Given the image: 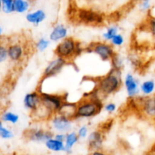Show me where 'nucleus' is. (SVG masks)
<instances>
[{"label":"nucleus","instance_id":"f257e3e1","mask_svg":"<svg viewBox=\"0 0 155 155\" xmlns=\"http://www.w3.org/2000/svg\"><path fill=\"white\" fill-rule=\"evenodd\" d=\"M104 108L103 100L97 95L95 91L88 93L80 101L76 103V110L74 120L89 119L97 116Z\"/></svg>","mask_w":155,"mask_h":155},{"label":"nucleus","instance_id":"f03ea898","mask_svg":"<svg viewBox=\"0 0 155 155\" xmlns=\"http://www.w3.org/2000/svg\"><path fill=\"white\" fill-rule=\"evenodd\" d=\"M123 85L122 72L111 69L107 74L96 80L94 90L102 100L118 92Z\"/></svg>","mask_w":155,"mask_h":155},{"label":"nucleus","instance_id":"7ed1b4c3","mask_svg":"<svg viewBox=\"0 0 155 155\" xmlns=\"http://www.w3.org/2000/svg\"><path fill=\"white\" fill-rule=\"evenodd\" d=\"M85 48L86 47H83L80 41L73 36H68L58 43L54 53V55L64 59L69 64L84 52Z\"/></svg>","mask_w":155,"mask_h":155},{"label":"nucleus","instance_id":"20e7f679","mask_svg":"<svg viewBox=\"0 0 155 155\" xmlns=\"http://www.w3.org/2000/svg\"><path fill=\"white\" fill-rule=\"evenodd\" d=\"M67 101L66 95L41 92V107L51 117L59 113L62 106Z\"/></svg>","mask_w":155,"mask_h":155},{"label":"nucleus","instance_id":"39448f33","mask_svg":"<svg viewBox=\"0 0 155 155\" xmlns=\"http://www.w3.org/2000/svg\"><path fill=\"white\" fill-rule=\"evenodd\" d=\"M77 21L89 26H100L104 24L105 17L98 11L93 8H79L75 12Z\"/></svg>","mask_w":155,"mask_h":155},{"label":"nucleus","instance_id":"423d86ee","mask_svg":"<svg viewBox=\"0 0 155 155\" xmlns=\"http://www.w3.org/2000/svg\"><path fill=\"white\" fill-rule=\"evenodd\" d=\"M85 51L96 54L102 61H110L114 55L116 54L114 47L110 42L104 41L91 42L87 47H86Z\"/></svg>","mask_w":155,"mask_h":155},{"label":"nucleus","instance_id":"0eeeda50","mask_svg":"<svg viewBox=\"0 0 155 155\" xmlns=\"http://www.w3.org/2000/svg\"><path fill=\"white\" fill-rule=\"evenodd\" d=\"M23 135L29 142L45 144L47 141L54 137V133L49 128L33 127L27 129Z\"/></svg>","mask_w":155,"mask_h":155},{"label":"nucleus","instance_id":"6e6552de","mask_svg":"<svg viewBox=\"0 0 155 155\" xmlns=\"http://www.w3.org/2000/svg\"><path fill=\"white\" fill-rule=\"evenodd\" d=\"M73 121L71 118L61 114H56L50 118L48 122L49 127L48 128L54 133H64L67 134L69 132L72 131Z\"/></svg>","mask_w":155,"mask_h":155},{"label":"nucleus","instance_id":"1a4fd4ad","mask_svg":"<svg viewBox=\"0 0 155 155\" xmlns=\"http://www.w3.org/2000/svg\"><path fill=\"white\" fill-rule=\"evenodd\" d=\"M141 114L145 119L155 120V93L150 96L134 98Z\"/></svg>","mask_w":155,"mask_h":155},{"label":"nucleus","instance_id":"9d476101","mask_svg":"<svg viewBox=\"0 0 155 155\" xmlns=\"http://www.w3.org/2000/svg\"><path fill=\"white\" fill-rule=\"evenodd\" d=\"M68 64V62L66 61L64 59L55 56V58L50 61L48 64L45 66L41 77V82L42 83L44 80L55 77L56 75L60 74Z\"/></svg>","mask_w":155,"mask_h":155},{"label":"nucleus","instance_id":"9b49d317","mask_svg":"<svg viewBox=\"0 0 155 155\" xmlns=\"http://www.w3.org/2000/svg\"><path fill=\"white\" fill-rule=\"evenodd\" d=\"M24 106L31 114L37 111L41 106V91L39 89L28 92L24 96L23 100Z\"/></svg>","mask_w":155,"mask_h":155},{"label":"nucleus","instance_id":"f8f14e48","mask_svg":"<svg viewBox=\"0 0 155 155\" xmlns=\"http://www.w3.org/2000/svg\"><path fill=\"white\" fill-rule=\"evenodd\" d=\"M124 84L129 98L134 99L140 93V83L139 80L131 73H128L124 77Z\"/></svg>","mask_w":155,"mask_h":155},{"label":"nucleus","instance_id":"ddd939ff","mask_svg":"<svg viewBox=\"0 0 155 155\" xmlns=\"http://www.w3.org/2000/svg\"><path fill=\"white\" fill-rule=\"evenodd\" d=\"M8 58L13 62H20L24 59L26 54L25 45L20 41L12 42L8 44Z\"/></svg>","mask_w":155,"mask_h":155},{"label":"nucleus","instance_id":"4468645a","mask_svg":"<svg viewBox=\"0 0 155 155\" xmlns=\"http://www.w3.org/2000/svg\"><path fill=\"white\" fill-rule=\"evenodd\" d=\"M104 142V133L101 130H95L89 133L87 137L88 149L92 152L101 150Z\"/></svg>","mask_w":155,"mask_h":155},{"label":"nucleus","instance_id":"2eb2a0df","mask_svg":"<svg viewBox=\"0 0 155 155\" xmlns=\"http://www.w3.org/2000/svg\"><path fill=\"white\" fill-rule=\"evenodd\" d=\"M69 30L68 28L63 24H58L51 29L48 36V39L51 42H60L68 37Z\"/></svg>","mask_w":155,"mask_h":155},{"label":"nucleus","instance_id":"dca6fc26","mask_svg":"<svg viewBox=\"0 0 155 155\" xmlns=\"http://www.w3.org/2000/svg\"><path fill=\"white\" fill-rule=\"evenodd\" d=\"M25 18L30 24L34 26H38L46 19V13L42 9H37L33 12H28L26 15Z\"/></svg>","mask_w":155,"mask_h":155},{"label":"nucleus","instance_id":"f3484780","mask_svg":"<svg viewBox=\"0 0 155 155\" xmlns=\"http://www.w3.org/2000/svg\"><path fill=\"white\" fill-rule=\"evenodd\" d=\"M79 141H80V138H79L77 132L71 131L69 132V133H67L64 140V152L68 154H71L73 151V148H74V146L78 143Z\"/></svg>","mask_w":155,"mask_h":155},{"label":"nucleus","instance_id":"a211bd4d","mask_svg":"<svg viewBox=\"0 0 155 155\" xmlns=\"http://www.w3.org/2000/svg\"><path fill=\"white\" fill-rule=\"evenodd\" d=\"M45 146L48 151H52V152H64L65 151L64 142L58 140L54 137L47 141L45 143Z\"/></svg>","mask_w":155,"mask_h":155},{"label":"nucleus","instance_id":"6ab92c4d","mask_svg":"<svg viewBox=\"0 0 155 155\" xmlns=\"http://www.w3.org/2000/svg\"><path fill=\"white\" fill-rule=\"evenodd\" d=\"M155 82L153 80H147L140 84V92L143 96H150L154 94Z\"/></svg>","mask_w":155,"mask_h":155},{"label":"nucleus","instance_id":"aec40b11","mask_svg":"<svg viewBox=\"0 0 155 155\" xmlns=\"http://www.w3.org/2000/svg\"><path fill=\"white\" fill-rule=\"evenodd\" d=\"M110 62L111 64V69L122 72L125 66V59L120 54L116 53Z\"/></svg>","mask_w":155,"mask_h":155},{"label":"nucleus","instance_id":"412c9836","mask_svg":"<svg viewBox=\"0 0 155 155\" xmlns=\"http://www.w3.org/2000/svg\"><path fill=\"white\" fill-rule=\"evenodd\" d=\"M30 7L28 0H14V12L23 14L27 12Z\"/></svg>","mask_w":155,"mask_h":155},{"label":"nucleus","instance_id":"4be33fe9","mask_svg":"<svg viewBox=\"0 0 155 155\" xmlns=\"http://www.w3.org/2000/svg\"><path fill=\"white\" fill-rule=\"evenodd\" d=\"M75 110L76 103H71L67 101V102L62 106L61 109L60 111H59V114H61L65 115V116L68 117L74 120V114H75Z\"/></svg>","mask_w":155,"mask_h":155},{"label":"nucleus","instance_id":"5701e85b","mask_svg":"<svg viewBox=\"0 0 155 155\" xmlns=\"http://www.w3.org/2000/svg\"><path fill=\"white\" fill-rule=\"evenodd\" d=\"M117 33H119V27H118L117 26L114 25V24L111 26H109V27L106 29L105 31L103 33V41L107 42H110L112 39H113Z\"/></svg>","mask_w":155,"mask_h":155},{"label":"nucleus","instance_id":"b1692460","mask_svg":"<svg viewBox=\"0 0 155 155\" xmlns=\"http://www.w3.org/2000/svg\"><path fill=\"white\" fill-rule=\"evenodd\" d=\"M20 117L18 114L12 111H6L2 115L1 120L3 123L10 124H16L19 121Z\"/></svg>","mask_w":155,"mask_h":155},{"label":"nucleus","instance_id":"393cba45","mask_svg":"<svg viewBox=\"0 0 155 155\" xmlns=\"http://www.w3.org/2000/svg\"><path fill=\"white\" fill-rule=\"evenodd\" d=\"M50 44H51V41L49 40V39H47L45 37H40L36 42L35 47L38 51L43 52L45 50L48 49V47L50 46Z\"/></svg>","mask_w":155,"mask_h":155},{"label":"nucleus","instance_id":"a878e982","mask_svg":"<svg viewBox=\"0 0 155 155\" xmlns=\"http://www.w3.org/2000/svg\"><path fill=\"white\" fill-rule=\"evenodd\" d=\"M14 137V133L12 130L5 127L4 123L0 120V138L2 139H12Z\"/></svg>","mask_w":155,"mask_h":155},{"label":"nucleus","instance_id":"bb28decb","mask_svg":"<svg viewBox=\"0 0 155 155\" xmlns=\"http://www.w3.org/2000/svg\"><path fill=\"white\" fill-rule=\"evenodd\" d=\"M145 27L150 34L155 37V15H151L148 17L146 23L145 24Z\"/></svg>","mask_w":155,"mask_h":155},{"label":"nucleus","instance_id":"cd10ccee","mask_svg":"<svg viewBox=\"0 0 155 155\" xmlns=\"http://www.w3.org/2000/svg\"><path fill=\"white\" fill-rule=\"evenodd\" d=\"M2 11L5 14L14 12V0H2Z\"/></svg>","mask_w":155,"mask_h":155},{"label":"nucleus","instance_id":"c85d7f7f","mask_svg":"<svg viewBox=\"0 0 155 155\" xmlns=\"http://www.w3.org/2000/svg\"><path fill=\"white\" fill-rule=\"evenodd\" d=\"M114 47H121L125 43V38L121 33H117L110 42Z\"/></svg>","mask_w":155,"mask_h":155},{"label":"nucleus","instance_id":"c756f323","mask_svg":"<svg viewBox=\"0 0 155 155\" xmlns=\"http://www.w3.org/2000/svg\"><path fill=\"white\" fill-rule=\"evenodd\" d=\"M8 58V45L3 42H0V64L5 61Z\"/></svg>","mask_w":155,"mask_h":155},{"label":"nucleus","instance_id":"7c9ffc66","mask_svg":"<svg viewBox=\"0 0 155 155\" xmlns=\"http://www.w3.org/2000/svg\"><path fill=\"white\" fill-rule=\"evenodd\" d=\"M77 135H78L80 139H87L88 136H89V128H88L87 126L83 125L82 127H80V128L78 129L77 132Z\"/></svg>","mask_w":155,"mask_h":155},{"label":"nucleus","instance_id":"2f4dec72","mask_svg":"<svg viewBox=\"0 0 155 155\" xmlns=\"http://www.w3.org/2000/svg\"><path fill=\"white\" fill-rule=\"evenodd\" d=\"M139 10L142 12H147L151 11V0H142L139 3Z\"/></svg>","mask_w":155,"mask_h":155},{"label":"nucleus","instance_id":"473e14b6","mask_svg":"<svg viewBox=\"0 0 155 155\" xmlns=\"http://www.w3.org/2000/svg\"><path fill=\"white\" fill-rule=\"evenodd\" d=\"M104 110L107 114H113L117 110V104L113 102H109L104 104Z\"/></svg>","mask_w":155,"mask_h":155},{"label":"nucleus","instance_id":"72a5a7b5","mask_svg":"<svg viewBox=\"0 0 155 155\" xmlns=\"http://www.w3.org/2000/svg\"><path fill=\"white\" fill-rule=\"evenodd\" d=\"M65 137H66V134H64V133H54V139H58L59 141H61V142H64Z\"/></svg>","mask_w":155,"mask_h":155},{"label":"nucleus","instance_id":"f704fd0d","mask_svg":"<svg viewBox=\"0 0 155 155\" xmlns=\"http://www.w3.org/2000/svg\"><path fill=\"white\" fill-rule=\"evenodd\" d=\"M91 155H109L107 152H106L105 151H104L103 149L101 150H98V151H94L91 152Z\"/></svg>","mask_w":155,"mask_h":155},{"label":"nucleus","instance_id":"c9c22d12","mask_svg":"<svg viewBox=\"0 0 155 155\" xmlns=\"http://www.w3.org/2000/svg\"><path fill=\"white\" fill-rule=\"evenodd\" d=\"M142 1V0H133V2H136V3H139V2H141Z\"/></svg>","mask_w":155,"mask_h":155},{"label":"nucleus","instance_id":"e433bc0d","mask_svg":"<svg viewBox=\"0 0 155 155\" xmlns=\"http://www.w3.org/2000/svg\"><path fill=\"white\" fill-rule=\"evenodd\" d=\"M84 1L86 2H89V3H91V2H92L95 1V0H84Z\"/></svg>","mask_w":155,"mask_h":155},{"label":"nucleus","instance_id":"4c0bfd02","mask_svg":"<svg viewBox=\"0 0 155 155\" xmlns=\"http://www.w3.org/2000/svg\"><path fill=\"white\" fill-rule=\"evenodd\" d=\"M2 27L0 26V37L2 36Z\"/></svg>","mask_w":155,"mask_h":155},{"label":"nucleus","instance_id":"58836bf2","mask_svg":"<svg viewBox=\"0 0 155 155\" xmlns=\"http://www.w3.org/2000/svg\"><path fill=\"white\" fill-rule=\"evenodd\" d=\"M2 0H0V12L2 11Z\"/></svg>","mask_w":155,"mask_h":155},{"label":"nucleus","instance_id":"ea45409f","mask_svg":"<svg viewBox=\"0 0 155 155\" xmlns=\"http://www.w3.org/2000/svg\"><path fill=\"white\" fill-rule=\"evenodd\" d=\"M86 155H91L90 154H86Z\"/></svg>","mask_w":155,"mask_h":155}]
</instances>
